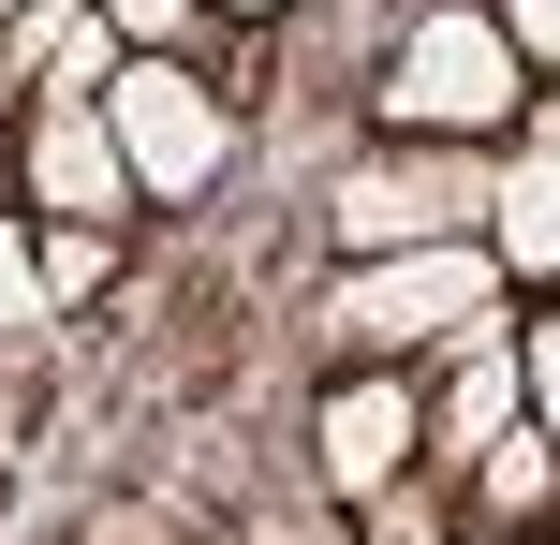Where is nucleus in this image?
<instances>
[{"instance_id": "nucleus-9", "label": "nucleus", "mask_w": 560, "mask_h": 545, "mask_svg": "<svg viewBox=\"0 0 560 545\" xmlns=\"http://www.w3.org/2000/svg\"><path fill=\"white\" fill-rule=\"evenodd\" d=\"M472 501H487V531H532L546 517V428H502V442H487V458H472Z\"/></svg>"}, {"instance_id": "nucleus-16", "label": "nucleus", "mask_w": 560, "mask_h": 545, "mask_svg": "<svg viewBox=\"0 0 560 545\" xmlns=\"http://www.w3.org/2000/svg\"><path fill=\"white\" fill-rule=\"evenodd\" d=\"M0 222H15V206H0Z\"/></svg>"}, {"instance_id": "nucleus-12", "label": "nucleus", "mask_w": 560, "mask_h": 545, "mask_svg": "<svg viewBox=\"0 0 560 545\" xmlns=\"http://www.w3.org/2000/svg\"><path fill=\"white\" fill-rule=\"evenodd\" d=\"M516 399H532V413L560 399V324H546V310H532V324H516Z\"/></svg>"}, {"instance_id": "nucleus-1", "label": "nucleus", "mask_w": 560, "mask_h": 545, "mask_svg": "<svg viewBox=\"0 0 560 545\" xmlns=\"http://www.w3.org/2000/svg\"><path fill=\"white\" fill-rule=\"evenodd\" d=\"M502 118H532V59H516L472 0H443V15L398 45V74H384V133H502Z\"/></svg>"}, {"instance_id": "nucleus-6", "label": "nucleus", "mask_w": 560, "mask_h": 545, "mask_svg": "<svg viewBox=\"0 0 560 545\" xmlns=\"http://www.w3.org/2000/svg\"><path fill=\"white\" fill-rule=\"evenodd\" d=\"M487 265L502 281H546L560 265V118H546V88L516 118V177H487Z\"/></svg>"}, {"instance_id": "nucleus-13", "label": "nucleus", "mask_w": 560, "mask_h": 545, "mask_svg": "<svg viewBox=\"0 0 560 545\" xmlns=\"http://www.w3.org/2000/svg\"><path fill=\"white\" fill-rule=\"evenodd\" d=\"M0 324H45V295H30V222H0Z\"/></svg>"}, {"instance_id": "nucleus-17", "label": "nucleus", "mask_w": 560, "mask_h": 545, "mask_svg": "<svg viewBox=\"0 0 560 545\" xmlns=\"http://www.w3.org/2000/svg\"><path fill=\"white\" fill-rule=\"evenodd\" d=\"M0 15H15V0H0Z\"/></svg>"}, {"instance_id": "nucleus-3", "label": "nucleus", "mask_w": 560, "mask_h": 545, "mask_svg": "<svg viewBox=\"0 0 560 545\" xmlns=\"http://www.w3.org/2000/svg\"><path fill=\"white\" fill-rule=\"evenodd\" d=\"M487 295H516L502 265H487V236H443V251H369L354 281H339V324H354L369 354H413V340H443L457 310H487Z\"/></svg>"}, {"instance_id": "nucleus-10", "label": "nucleus", "mask_w": 560, "mask_h": 545, "mask_svg": "<svg viewBox=\"0 0 560 545\" xmlns=\"http://www.w3.org/2000/svg\"><path fill=\"white\" fill-rule=\"evenodd\" d=\"M89 15L118 29V59H177V45L207 29V0H89Z\"/></svg>"}, {"instance_id": "nucleus-2", "label": "nucleus", "mask_w": 560, "mask_h": 545, "mask_svg": "<svg viewBox=\"0 0 560 545\" xmlns=\"http://www.w3.org/2000/svg\"><path fill=\"white\" fill-rule=\"evenodd\" d=\"M89 118H104V147H118V177H133V206H192L207 177H222V147H236V118L207 104L177 59H118Z\"/></svg>"}, {"instance_id": "nucleus-14", "label": "nucleus", "mask_w": 560, "mask_h": 545, "mask_svg": "<svg viewBox=\"0 0 560 545\" xmlns=\"http://www.w3.org/2000/svg\"><path fill=\"white\" fill-rule=\"evenodd\" d=\"M207 15H280V0H207Z\"/></svg>"}, {"instance_id": "nucleus-4", "label": "nucleus", "mask_w": 560, "mask_h": 545, "mask_svg": "<svg viewBox=\"0 0 560 545\" xmlns=\"http://www.w3.org/2000/svg\"><path fill=\"white\" fill-rule=\"evenodd\" d=\"M472 206H487V177L472 163H354L325 192V222H339V251H443V236H472Z\"/></svg>"}, {"instance_id": "nucleus-7", "label": "nucleus", "mask_w": 560, "mask_h": 545, "mask_svg": "<svg viewBox=\"0 0 560 545\" xmlns=\"http://www.w3.org/2000/svg\"><path fill=\"white\" fill-rule=\"evenodd\" d=\"M15 192H45V222H118V206H133V177H118V147H104V118H89V104H30Z\"/></svg>"}, {"instance_id": "nucleus-15", "label": "nucleus", "mask_w": 560, "mask_h": 545, "mask_svg": "<svg viewBox=\"0 0 560 545\" xmlns=\"http://www.w3.org/2000/svg\"><path fill=\"white\" fill-rule=\"evenodd\" d=\"M0 118H15V74H0Z\"/></svg>"}, {"instance_id": "nucleus-8", "label": "nucleus", "mask_w": 560, "mask_h": 545, "mask_svg": "<svg viewBox=\"0 0 560 545\" xmlns=\"http://www.w3.org/2000/svg\"><path fill=\"white\" fill-rule=\"evenodd\" d=\"M104 281H118V236L104 222H30V295H45V310H89Z\"/></svg>"}, {"instance_id": "nucleus-11", "label": "nucleus", "mask_w": 560, "mask_h": 545, "mask_svg": "<svg viewBox=\"0 0 560 545\" xmlns=\"http://www.w3.org/2000/svg\"><path fill=\"white\" fill-rule=\"evenodd\" d=\"M472 15H487V29H502V45H516V59H532V74H546V59H560V0H472Z\"/></svg>"}, {"instance_id": "nucleus-5", "label": "nucleus", "mask_w": 560, "mask_h": 545, "mask_svg": "<svg viewBox=\"0 0 560 545\" xmlns=\"http://www.w3.org/2000/svg\"><path fill=\"white\" fill-rule=\"evenodd\" d=\"M413 458H428V399H413V369H354V383L325 399V487H339V501H384Z\"/></svg>"}]
</instances>
